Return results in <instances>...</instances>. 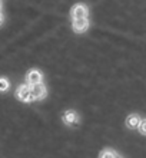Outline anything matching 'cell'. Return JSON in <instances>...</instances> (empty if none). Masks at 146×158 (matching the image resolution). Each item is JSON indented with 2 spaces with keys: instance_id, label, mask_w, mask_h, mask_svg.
Here are the masks:
<instances>
[{
  "instance_id": "6da1fadb",
  "label": "cell",
  "mask_w": 146,
  "mask_h": 158,
  "mask_svg": "<svg viewBox=\"0 0 146 158\" xmlns=\"http://www.w3.org/2000/svg\"><path fill=\"white\" fill-rule=\"evenodd\" d=\"M30 94H32V98L34 101H40L46 96V88H45V85H42V82L34 83L30 86Z\"/></svg>"
},
{
  "instance_id": "7a4b0ae2",
  "label": "cell",
  "mask_w": 146,
  "mask_h": 158,
  "mask_svg": "<svg viewBox=\"0 0 146 158\" xmlns=\"http://www.w3.org/2000/svg\"><path fill=\"white\" fill-rule=\"evenodd\" d=\"M16 96L17 99L23 101V102H29V101H33L32 98V94H30V86L29 85H20L16 91Z\"/></svg>"
},
{
  "instance_id": "3957f363",
  "label": "cell",
  "mask_w": 146,
  "mask_h": 158,
  "mask_svg": "<svg viewBox=\"0 0 146 158\" xmlns=\"http://www.w3.org/2000/svg\"><path fill=\"white\" fill-rule=\"evenodd\" d=\"M72 19H82V17H88V7L85 4H75L70 10Z\"/></svg>"
},
{
  "instance_id": "277c9868",
  "label": "cell",
  "mask_w": 146,
  "mask_h": 158,
  "mask_svg": "<svg viewBox=\"0 0 146 158\" xmlns=\"http://www.w3.org/2000/svg\"><path fill=\"white\" fill-rule=\"evenodd\" d=\"M72 27L76 33H83L86 32L89 27V20L86 17H82V19H73V23H72Z\"/></svg>"
},
{
  "instance_id": "5b68a950",
  "label": "cell",
  "mask_w": 146,
  "mask_h": 158,
  "mask_svg": "<svg viewBox=\"0 0 146 158\" xmlns=\"http://www.w3.org/2000/svg\"><path fill=\"white\" fill-rule=\"evenodd\" d=\"M43 79L42 72L37 71V69H32V71L27 72V76H26V81L29 85H34V83H40Z\"/></svg>"
},
{
  "instance_id": "8992f818",
  "label": "cell",
  "mask_w": 146,
  "mask_h": 158,
  "mask_svg": "<svg viewBox=\"0 0 146 158\" xmlns=\"http://www.w3.org/2000/svg\"><path fill=\"white\" fill-rule=\"evenodd\" d=\"M140 117H139L138 114H132L129 117L126 118V125L129 127V128H138L139 124H140Z\"/></svg>"
},
{
  "instance_id": "52a82bcc",
  "label": "cell",
  "mask_w": 146,
  "mask_h": 158,
  "mask_svg": "<svg viewBox=\"0 0 146 158\" xmlns=\"http://www.w3.org/2000/svg\"><path fill=\"white\" fill-rule=\"evenodd\" d=\"M63 121H65V124L72 125V124H76V122H77V117H76V114L73 112V111H67V112L63 115Z\"/></svg>"
},
{
  "instance_id": "ba28073f",
  "label": "cell",
  "mask_w": 146,
  "mask_h": 158,
  "mask_svg": "<svg viewBox=\"0 0 146 158\" xmlns=\"http://www.w3.org/2000/svg\"><path fill=\"white\" fill-rule=\"evenodd\" d=\"M116 152L112 150H103L102 152H100V157L99 158H116Z\"/></svg>"
},
{
  "instance_id": "9c48e42d",
  "label": "cell",
  "mask_w": 146,
  "mask_h": 158,
  "mask_svg": "<svg viewBox=\"0 0 146 158\" xmlns=\"http://www.w3.org/2000/svg\"><path fill=\"white\" fill-rule=\"evenodd\" d=\"M9 89V81L6 78H0V92H4Z\"/></svg>"
},
{
  "instance_id": "30bf717a",
  "label": "cell",
  "mask_w": 146,
  "mask_h": 158,
  "mask_svg": "<svg viewBox=\"0 0 146 158\" xmlns=\"http://www.w3.org/2000/svg\"><path fill=\"white\" fill-rule=\"evenodd\" d=\"M139 131H140V134H143V135H146V119L140 121V124H139Z\"/></svg>"
},
{
  "instance_id": "8fae6325",
  "label": "cell",
  "mask_w": 146,
  "mask_h": 158,
  "mask_svg": "<svg viewBox=\"0 0 146 158\" xmlns=\"http://www.w3.org/2000/svg\"><path fill=\"white\" fill-rule=\"evenodd\" d=\"M2 22H3V15H2V12H0V25H2Z\"/></svg>"
},
{
  "instance_id": "7c38bea8",
  "label": "cell",
  "mask_w": 146,
  "mask_h": 158,
  "mask_svg": "<svg viewBox=\"0 0 146 158\" xmlns=\"http://www.w3.org/2000/svg\"><path fill=\"white\" fill-rule=\"evenodd\" d=\"M0 12H2V0H0Z\"/></svg>"
},
{
  "instance_id": "4fadbf2b",
  "label": "cell",
  "mask_w": 146,
  "mask_h": 158,
  "mask_svg": "<svg viewBox=\"0 0 146 158\" xmlns=\"http://www.w3.org/2000/svg\"><path fill=\"white\" fill-rule=\"evenodd\" d=\"M116 158H117V157H116Z\"/></svg>"
}]
</instances>
